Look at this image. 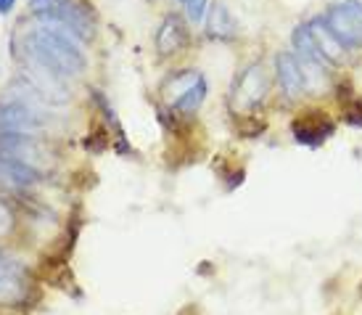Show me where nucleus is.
<instances>
[{
	"mask_svg": "<svg viewBox=\"0 0 362 315\" xmlns=\"http://www.w3.org/2000/svg\"><path fill=\"white\" fill-rule=\"evenodd\" d=\"M35 16L45 24H56L61 30H66L77 40H90L93 35V19L88 11L71 3V0H30Z\"/></svg>",
	"mask_w": 362,
	"mask_h": 315,
	"instance_id": "2",
	"label": "nucleus"
},
{
	"mask_svg": "<svg viewBox=\"0 0 362 315\" xmlns=\"http://www.w3.org/2000/svg\"><path fill=\"white\" fill-rule=\"evenodd\" d=\"M325 27L344 48H360L362 45V3L360 0H341L328 8L322 16Z\"/></svg>",
	"mask_w": 362,
	"mask_h": 315,
	"instance_id": "3",
	"label": "nucleus"
},
{
	"mask_svg": "<svg viewBox=\"0 0 362 315\" xmlns=\"http://www.w3.org/2000/svg\"><path fill=\"white\" fill-rule=\"evenodd\" d=\"M13 228V214L8 212L6 204H0V236H8Z\"/></svg>",
	"mask_w": 362,
	"mask_h": 315,
	"instance_id": "15",
	"label": "nucleus"
},
{
	"mask_svg": "<svg viewBox=\"0 0 362 315\" xmlns=\"http://www.w3.org/2000/svg\"><path fill=\"white\" fill-rule=\"evenodd\" d=\"M333 130H336V125H333L322 112H307L291 122L293 141L302 143V146H312V149L328 141L333 135Z\"/></svg>",
	"mask_w": 362,
	"mask_h": 315,
	"instance_id": "6",
	"label": "nucleus"
},
{
	"mask_svg": "<svg viewBox=\"0 0 362 315\" xmlns=\"http://www.w3.org/2000/svg\"><path fill=\"white\" fill-rule=\"evenodd\" d=\"M275 71H278V82H281L283 93L288 98H299L307 91V80H304L302 64L293 53L283 51L275 56Z\"/></svg>",
	"mask_w": 362,
	"mask_h": 315,
	"instance_id": "8",
	"label": "nucleus"
},
{
	"mask_svg": "<svg viewBox=\"0 0 362 315\" xmlns=\"http://www.w3.org/2000/svg\"><path fill=\"white\" fill-rule=\"evenodd\" d=\"M206 3L209 0H182V6H185V13H188V19L193 24H199L204 19V13H206Z\"/></svg>",
	"mask_w": 362,
	"mask_h": 315,
	"instance_id": "14",
	"label": "nucleus"
},
{
	"mask_svg": "<svg viewBox=\"0 0 362 315\" xmlns=\"http://www.w3.org/2000/svg\"><path fill=\"white\" fill-rule=\"evenodd\" d=\"M206 32L214 40H230L238 32V24L230 16V11L225 8L222 3H214L209 8V16H206Z\"/></svg>",
	"mask_w": 362,
	"mask_h": 315,
	"instance_id": "11",
	"label": "nucleus"
},
{
	"mask_svg": "<svg viewBox=\"0 0 362 315\" xmlns=\"http://www.w3.org/2000/svg\"><path fill=\"white\" fill-rule=\"evenodd\" d=\"M206 91H209L206 80H204V77H199V80L193 82L188 91L182 93L177 101L172 103V109H175V112H180V114H193L204 103V98H206Z\"/></svg>",
	"mask_w": 362,
	"mask_h": 315,
	"instance_id": "12",
	"label": "nucleus"
},
{
	"mask_svg": "<svg viewBox=\"0 0 362 315\" xmlns=\"http://www.w3.org/2000/svg\"><path fill=\"white\" fill-rule=\"evenodd\" d=\"M24 62L40 64L56 77H77L85 69V53L80 48V40L71 38L66 30L56 24H37L35 30H27L24 35Z\"/></svg>",
	"mask_w": 362,
	"mask_h": 315,
	"instance_id": "1",
	"label": "nucleus"
},
{
	"mask_svg": "<svg viewBox=\"0 0 362 315\" xmlns=\"http://www.w3.org/2000/svg\"><path fill=\"white\" fill-rule=\"evenodd\" d=\"M45 125L40 109L32 101L6 98L0 101V132L6 135H32Z\"/></svg>",
	"mask_w": 362,
	"mask_h": 315,
	"instance_id": "5",
	"label": "nucleus"
},
{
	"mask_svg": "<svg viewBox=\"0 0 362 315\" xmlns=\"http://www.w3.org/2000/svg\"><path fill=\"white\" fill-rule=\"evenodd\" d=\"M188 42V30L177 16H167L161 21L159 32H156V51L159 56H175L180 53Z\"/></svg>",
	"mask_w": 362,
	"mask_h": 315,
	"instance_id": "9",
	"label": "nucleus"
},
{
	"mask_svg": "<svg viewBox=\"0 0 362 315\" xmlns=\"http://www.w3.org/2000/svg\"><path fill=\"white\" fill-rule=\"evenodd\" d=\"M13 6H16V0H0V13H11Z\"/></svg>",
	"mask_w": 362,
	"mask_h": 315,
	"instance_id": "16",
	"label": "nucleus"
},
{
	"mask_svg": "<svg viewBox=\"0 0 362 315\" xmlns=\"http://www.w3.org/2000/svg\"><path fill=\"white\" fill-rule=\"evenodd\" d=\"M344 120L354 127H362V98H352L344 103Z\"/></svg>",
	"mask_w": 362,
	"mask_h": 315,
	"instance_id": "13",
	"label": "nucleus"
},
{
	"mask_svg": "<svg viewBox=\"0 0 362 315\" xmlns=\"http://www.w3.org/2000/svg\"><path fill=\"white\" fill-rule=\"evenodd\" d=\"M270 91V80H267V71L262 69V64H252L249 69L241 71V77L233 82V112L249 114L257 106H262L264 96Z\"/></svg>",
	"mask_w": 362,
	"mask_h": 315,
	"instance_id": "4",
	"label": "nucleus"
},
{
	"mask_svg": "<svg viewBox=\"0 0 362 315\" xmlns=\"http://www.w3.org/2000/svg\"><path fill=\"white\" fill-rule=\"evenodd\" d=\"M310 27V35H312V40H315V45H317V51L322 53V59L328 64H336V62H341V56H344V45L336 38H333V32L325 27V21L322 19H315L307 24Z\"/></svg>",
	"mask_w": 362,
	"mask_h": 315,
	"instance_id": "10",
	"label": "nucleus"
},
{
	"mask_svg": "<svg viewBox=\"0 0 362 315\" xmlns=\"http://www.w3.org/2000/svg\"><path fill=\"white\" fill-rule=\"evenodd\" d=\"M27 294V275L16 260L0 254V305H16Z\"/></svg>",
	"mask_w": 362,
	"mask_h": 315,
	"instance_id": "7",
	"label": "nucleus"
}]
</instances>
